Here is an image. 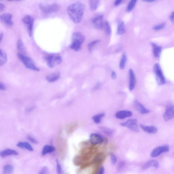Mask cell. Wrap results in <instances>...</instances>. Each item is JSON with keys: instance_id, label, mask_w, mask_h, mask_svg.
I'll use <instances>...</instances> for the list:
<instances>
[{"instance_id": "obj_25", "label": "cell", "mask_w": 174, "mask_h": 174, "mask_svg": "<svg viewBox=\"0 0 174 174\" xmlns=\"http://www.w3.org/2000/svg\"><path fill=\"white\" fill-rule=\"evenodd\" d=\"M152 45L154 56L156 57H159L162 50L161 47L154 43H152Z\"/></svg>"}, {"instance_id": "obj_47", "label": "cell", "mask_w": 174, "mask_h": 174, "mask_svg": "<svg viewBox=\"0 0 174 174\" xmlns=\"http://www.w3.org/2000/svg\"><path fill=\"white\" fill-rule=\"evenodd\" d=\"M3 33L1 32V33H0V41H1V42L2 41V38H3Z\"/></svg>"}, {"instance_id": "obj_10", "label": "cell", "mask_w": 174, "mask_h": 174, "mask_svg": "<svg viewBox=\"0 0 174 174\" xmlns=\"http://www.w3.org/2000/svg\"><path fill=\"white\" fill-rule=\"evenodd\" d=\"M105 138L99 134L92 133L90 134L89 141L94 146L102 144L104 141Z\"/></svg>"}, {"instance_id": "obj_1", "label": "cell", "mask_w": 174, "mask_h": 174, "mask_svg": "<svg viewBox=\"0 0 174 174\" xmlns=\"http://www.w3.org/2000/svg\"><path fill=\"white\" fill-rule=\"evenodd\" d=\"M85 6L80 2L74 3L70 5L67 12L70 19L75 23L81 22L85 10Z\"/></svg>"}, {"instance_id": "obj_19", "label": "cell", "mask_w": 174, "mask_h": 174, "mask_svg": "<svg viewBox=\"0 0 174 174\" xmlns=\"http://www.w3.org/2000/svg\"><path fill=\"white\" fill-rule=\"evenodd\" d=\"M60 77V73L58 72L51 73L46 76L47 80L49 82H54L58 80Z\"/></svg>"}, {"instance_id": "obj_31", "label": "cell", "mask_w": 174, "mask_h": 174, "mask_svg": "<svg viewBox=\"0 0 174 174\" xmlns=\"http://www.w3.org/2000/svg\"><path fill=\"white\" fill-rule=\"evenodd\" d=\"M127 61V57L126 54H124L122 56L120 60V67L121 69L123 70L125 68Z\"/></svg>"}, {"instance_id": "obj_5", "label": "cell", "mask_w": 174, "mask_h": 174, "mask_svg": "<svg viewBox=\"0 0 174 174\" xmlns=\"http://www.w3.org/2000/svg\"><path fill=\"white\" fill-rule=\"evenodd\" d=\"M39 7L43 13L48 14L55 13L60 9V6L57 4H41Z\"/></svg>"}, {"instance_id": "obj_11", "label": "cell", "mask_w": 174, "mask_h": 174, "mask_svg": "<svg viewBox=\"0 0 174 174\" xmlns=\"http://www.w3.org/2000/svg\"><path fill=\"white\" fill-rule=\"evenodd\" d=\"M169 150V146L168 145L159 146L152 151L151 156L153 157H156L163 153L168 151Z\"/></svg>"}, {"instance_id": "obj_43", "label": "cell", "mask_w": 174, "mask_h": 174, "mask_svg": "<svg viewBox=\"0 0 174 174\" xmlns=\"http://www.w3.org/2000/svg\"><path fill=\"white\" fill-rule=\"evenodd\" d=\"M5 9V6L1 3H0V11L2 12L4 11Z\"/></svg>"}, {"instance_id": "obj_15", "label": "cell", "mask_w": 174, "mask_h": 174, "mask_svg": "<svg viewBox=\"0 0 174 174\" xmlns=\"http://www.w3.org/2000/svg\"><path fill=\"white\" fill-rule=\"evenodd\" d=\"M132 115V112L129 110H121L118 111L115 114V117L120 120H123L126 118L131 117Z\"/></svg>"}, {"instance_id": "obj_21", "label": "cell", "mask_w": 174, "mask_h": 174, "mask_svg": "<svg viewBox=\"0 0 174 174\" xmlns=\"http://www.w3.org/2000/svg\"><path fill=\"white\" fill-rule=\"evenodd\" d=\"M17 146L18 147L25 149L30 151H33L34 150L31 145L27 142H19L17 143Z\"/></svg>"}, {"instance_id": "obj_28", "label": "cell", "mask_w": 174, "mask_h": 174, "mask_svg": "<svg viewBox=\"0 0 174 174\" xmlns=\"http://www.w3.org/2000/svg\"><path fill=\"white\" fill-rule=\"evenodd\" d=\"M90 4L91 10L94 11L96 10L99 6L100 2L98 0H92L90 1Z\"/></svg>"}, {"instance_id": "obj_38", "label": "cell", "mask_w": 174, "mask_h": 174, "mask_svg": "<svg viewBox=\"0 0 174 174\" xmlns=\"http://www.w3.org/2000/svg\"><path fill=\"white\" fill-rule=\"evenodd\" d=\"M110 158L112 164L115 165L117 164V156L114 154H112L110 155Z\"/></svg>"}, {"instance_id": "obj_36", "label": "cell", "mask_w": 174, "mask_h": 174, "mask_svg": "<svg viewBox=\"0 0 174 174\" xmlns=\"http://www.w3.org/2000/svg\"><path fill=\"white\" fill-rule=\"evenodd\" d=\"M99 41L100 40H97L94 41L88 44V50H89V51H91V50H92L94 46H95L98 43Z\"/></svg>"}, {"instance_id": "obj_6", "label": "cell", "mask_w": 174, "mask_h": 174, "mask_svg": "<svg viewBox=\"0 0 174 174\" xmlns=\"http://www.w3.org/2000/svg\"><path fill=\"white\" fill-rule=\"evenodd\" d=\"M154 71L157 84L159 85H162L165 83V79L160 65L158 64H155L154 65Z\"/></svg>"}, {"instance_id": "obj_17", "label": "cell", "mask_w": 174, "mask_h": 174, "mask_svg": "<svg viewBox=\"0 0 174 174\" xmlns=\"http://www.w3.org/2000/svg\"><path fill=\"white\" fill-rule=\"evenodd\" d=\"M18 152L14 149H8L4 150L0 152V155L2 158H4L10 156H16L18 155Z\"/></svg>"}, {"instance_id": "obj_37", "label": "cell", "mask_w": 174, "mask_h": 174, "mask_svg": "<svg viewBox=\"0 0 174 174\" xmlns=\"http://www.w3.org/2000/svg\"><path fill=\"white\" fill-rule=\"evenodd\" d=\"M165 26V24L164 23H161L155 26L154 27L153 29L155 31H158V30H160L163 29Z\"/></svg>"}, {"instance_id": "obj_44", "label": "cell", "mask_w": 174, "mask_h": 174, "mask_svg": "<svg viewBox=\"0 0 174 174\" xmlns=\"http://www.w3.org/2000/svg\"><path fill=\"white\" fill-rule=\"evenodd\" d=\"M111 77L113 79H115L117 78V74L114 71H113L111 74Z\"/></svg>"}, {"instance_id": "obj_29", "label": "cell", "mask_w": 174, "mask_h": 174, "mask_svg": "<svg viewBox=\"0 0 174 174\" xmlns=\"http://www.w3.org/2000/svg\"><path fill=\"white\" fill-rule=\"evenodd\" d=\"M125 32L124 22L123 21H121L119 23L117 28V32L119 35H122Z\"/></svg>"}, {"instance_id": "obj_35", "label": "cell", "mask_w": 174, "mask_h": 174, "mask_svg": "<svg viewBox=\"0 0 174 174\" xmlns=\"http://www.w3.org/2000/svg\"><path fill=\"white\" fill-rule=\"evenodd\" d=\"M56 171L57 174H64V172L61 165L58 160L56 161Z\"/></svg>"}, {"instance_id": "obj_30", "label": "cell", "mask_w": 174, "mask_h": 174, "mask_svg": "<svg viewBox=\"0 0 174 174\" xmlns=\"http://www.w3.org/2000/svg\"><path fill=\"white\" fill-rule=\"evenodd\" d=\"M77 124L75 123H72L68 124L66 127V130L68 133H71L77 127Z\"/></svg>"}, {"instance_id": "obj_12", "label": "cell", "mask_w": 174, "mask_h": 174, "mask_svg": "<svg viewBox=\"0 0 174 174\" xmlns=\"http://www.w3.org/2000/svg\"><path fill=\"white\" fill-rule=\"evenodd\" d=\"M103 16L102 14L98 15L92 20V23L94 28L97 29H101L103 28Z\"/></svg>"}, {"instance_id": "obj_48", "label": "cell", "mask_w": 174, "mask_h": 174, "mask_svg": "<svg viewBox=\"0 0 174 174\" xmlns=\"http://www.w3.org/2000/svg\"><path fill=\"white\" fill-rule=\"evenodd\" d=\"M145 2H154V1H152V0H146V1H145Z\"/></svg>"}, {"instance_id": "obj_26", "label": "cell", "mask_w": 174, "mask_h": 174, "mask_svg": "<svg viewBox=\"0 0 174 174\" xmlns=\"http://www.w3.org/2000/svg\"><path fill=\"white\" fill-rule=\"evenodd\" d=\"M14 167L12 165L7 164L5 165L3 169V174H12L13 172Z\"/></svg>"}, {"instance_id": "obj_23", "label": "cell", "mask_w": 174, "mask_h": 174, "mask_svg": "<svg viewBox=\"0 0 174 174\" xmlns=\"http://www.w3.org/2000/svg\"><path fill=\"white\" fill-rule=\"evenodd\" d=\"M159 167V164L158 162L156 160L150 161L143 165V169H146L149 168L154 167L157 168Z\"/></svg>"}, {"instance_id": "obj_8", "label": "cell", "mask_w": 174, "mask_h": 174, "mask_svg": "<svg viewBox=\"0 0 174 174\" xmlns=\"http://www.w3.org/2000/svg\"><path fill=\"white\" fill-rule=\"evenodd\" d=\"M121 126L128 128L133 132H139V130L136 119H130L124 123L120 124Z\"/></svg>"}, {"instance_id": "obj_33", "label": "cell", "mask_w": 174, "mask_h": 174, "mask_svg": "<svg viewBox=\"0 0 174 174\" xmlns=\"http://www.w3.org/2000/svg\"><path fill=\"white\" fill-rule=\"evenodd\" d=\"M103 28H104L106 35H109L111 33V29L109 24L107 21H106L104 23Z\"/></svg>"}, {"instance_id": "obj_14", "label": "cell", "mask_w": 174, "mask_h": 174, "mask_svg": "<svg viewBox=\"0 0 174 174\" xmlns=\"http://www.w3.org/2000/svg\"><path fill=\"white\" fill-rule=\"evenodd\" d=\"M134 108L136 110L142 114H147L149 112V110L146 109L139 102L136 100L134 101L133 103Z\"/></svg>"}, {"instance_id": "obj_32", "label": "cell", "mask_w": 174, "mask_h": 174, "mask_svg": "<svg viewBox=\"0 0 174 174\" xmlns=\"http://www.w3.org/2000/svg\"><path fill=\"white\" fill-rule=\"evenodd\" d=\"M100 130L102 132L106 134L107 135L110 136L112 135L113 133V131L109 128L106 127H101L100 128Z\"/></svg>"}, {"instance_id": "obj_9", "label": "cell", "mask_w": 174, "mask_h": 174, "mask_svg": "<svg viewBox=\"0 0 174 174\" xmlns=\"http://www.w3.org/2000/svg\"><path fill=\"white\" fill-rule=\"evenodd\" d=\"M13 15L10 13H5L2 14L0 17L2 23L6 27L10 28L13 25Z\"/></svg>"}, {"instance_id": "obj_2", "label": "cell", "mask_w": 174, "mask_h": 174, "mask_svg": "<svg viewBox=\"0 0 174 174\" xmlns=\"http://www.w3.org/2000/svg\"><path fill=\"white\" fill-rule=\"evenodd\" d=\"M85 39L84 35L79 32H75L72 35V42L70 48L76 51L80 50L81 44Z\"/></svg>"}, {"instance_id": "obj_22", "label": "cell", "mask_w": 174, "mask_h": 174, "mask_svg": "<svg viewBox=\"0 0 174 174\" xmlns=\"http://www.w3.org/2000/svg\"><path fill=\"white\" fill-rule=\"evenodd\" d=\"M17 48L19 53L23 55L26 54V50L25 45L22 39H19L17 43Z\"/></svg>"}, {"instance_id": "obj_46", "label": "cell", "mask_w": 174, "mask_h": 174, "mask_svg": "<svg viewBox=\"0 0 174 174\" xmlns=\"http://www.w3.org/2000/svg\"><path fill=\"white\" fill-rule=\"evenodd\" d=\"M122 1H121V0H117V1H115L114 5L116 6H117L120 5L121 2Z\"/></svg>"}, {"instance_id": "obj_27", "label": "cell", "mask_w": 174, "mask_h": 174, "mask_svg": "<svg viewBox=\"0 0 174 174\" xmlns=\"http://www.w3.org/2000/svg\"><path fill=\"white\" fill-rule=\"evenodd\" d=\"M105 116V113H101L93 116L92 120L94 123L98 124L100 123L102 118Z\"/></svg>"}, {"instance_id": "obj_40", "label": "cell", "mask_w": 174, "mask_h": 174, "mask_svg": "<svg viewBox=\"0 0 174 174\" xmlns=\"http://www.w3.org/2000/svg\"><path fill=\"white\" fill-rule=\"evenodd\" d=\"M27 139L29 141L34 144H37L38 143V141L34 137L31 136H27Z\"/></svg>"}, {"instance_id": "obj_7", "label": "cell", "mask_w": 174, "mask_h": 174, "mask_svg": "<svg viewBox=\"0 0 174 174\" xmlns=\"http://www.w3.org/2000/svg\"><path fill=\"white\" fill-rule=\"evenodd\" d=\"M22 20L26 27L29 36L30 37H31L32 35L33 25H34V19L29 15H26L23 17Z\"/></svg>"}, {"instance_id": "obj_41", "label": "cell", "mask_w": 174, "mask_h": 174, "mask_svg": "<svg viewBox=\"0 0 174 174\" xmlns=\"http://www.w3.org/2000/svg\"><path fill=\"white\" fill-rule=\"evenodd\" d=\"M105 174V168L103 167H101L98 171V174Z\"/></svg>"}, {"instance_id": "obj_18", "label": "cell", "mask_w": 174, "mask_h": 174, "mask_svg": "<svg viewBox=\"0 0 174 174\" xmlns=\"http://www.w3.org/2000/svg\"><path fill=\"white\" fill-rule=\"evenodd\" d=\"M56 151L54 146L51 145H46L42 149V154L44 156L53 153Z\"/></svg>"}, {"instance_id": "obj_4", "label": "cell", "mask_w": 174, "mask_h": 174, "mask_svg": "<svg viewBox=\"0 0 174 174\" xmlns=\"http://www.w3.org/2000/svg\"><path fill=\"white\" fill-rule=\"evenodd\" d=\"M17 57L27 68L37 72L40 70L36 66L34 61L31 57L19 53L17 54Z\"/></svg>"}, {"instance_id": "obj_16", "label": "cell", "mask_w": 174, "mask_h": 174, "mask_svg": "<svg viewBox=\"0 0 174 174\" xmlns=\"http://www.w3.org/2000/svg\"><path fill=\"white\" fill-rule=\"evenodd\" d=\"M129 89L130 91H132L135 88L136 80L135 74L132 69L129 70Z\"/></svg>"}, {"instance_id": "obj_42", "label": "cell", "mask_w": 174, "mask_h": 174, "mask_svg": "<svg viewBox=\"0 0 174 174\" xmlns=\"http://www.w3.org/2000/svg\"><path fill=\"white\" fill-rule=\"evenodd\" d=\"M0 89L2 91H5L6 89V87L3 83H1L0 84Z\"/></svg>"}, {"instance_id": "obj_34", "label": "cell", "mask_w": 174, "mask_h": 174, "mask_svg": "<svg viewBox=\"0 0 174 174\" xmlns=\"http://www.w3.org/2000/svg\"><path fill=\"white\" fill-rule=\"evenodd\" d=\"M137 1L136 0H133L131 1L128 4L127 8V10L128 12H130L132 11Z\"/></svg>"}, {"instance_id": "obj_13", "label": "cell", "mask_w": 174, "mask_h": 174, "mask_svg": "<svg viewBox=\"0 0 174 174\" xmlns=\"http://www.w3.org/2000/svg\"><path fill=\"white\" fill-rule=\"evenodd\" d=\"M164 120L168 121L174 117V105L168 106L163 115Z\"/></svg>"}, {"instance_id": "obj_3", "label": "cell", "mask_w": 174, "mask_h": 174, "mask_svg": "<svg viewBox=\"0 0 174 174\" xmlns=\"http://www.w3.org/2000/svg\"><path fill=\"white\" fill-rule=\"evenodd\" d=\"M44 59L47 66L51 68H54L62 62V57L57 54H48L44 57Z\"/></svg>"}, {"instance_id": "obj_24", "label": "cell", "mask_w": 174, "mask_h": 174, "mask_svg": "<svg viewBox=\"0 0 174 174\" xmlns=\"http://www.w3.org/2000/svg\"><path fill=\"white\" fill-rule=\"evenodd\" d=\"M8 58L6 53L2 49L0 50V66L4 65L6 63Z\"/></svg>"}, {"instance_id": "obj_45", "label": "cell", "mask_w": 174, "mask_h": 174, "mask_svg": "<svg viewBox=\"0 0 174 174\" xmlns=\"http://www.w3.org/2000/svg\"><path fill=\"white\" fill-rule=\"evenodd\" d=\"M170 19L172 22L174 23V12L171 14Z\"/></svg>"}, {"instance_id": "obj_39", "label": "cell", "mask_w": 174, "mask_h": 174, "mask_svg": "<svg viewBox=\"0 0 174 174\" xmlns=\"http://www.w3.org/2000/svg\"><path fill=\"white\" fill-rule=\"evenodd\" d=\"M48 169L46 167H43L39 172L38 174H48Z\"/></svg>"}, {"instance_id": "obj_20", "label": "cell", "mask_w": 174, "mask_h": 174, "mask_svg": "<svg viewBox=\"0 0 174 174\" xmlns=\"http://www.w3.org/2000/svg\"><path fill=\"white\" fill-rule=\"evenodd\" d=\"M139 126L143 131L148 133L154 134L157 132V128L154 126H146L142 124Z\"/></svg>"}]
</instances>
